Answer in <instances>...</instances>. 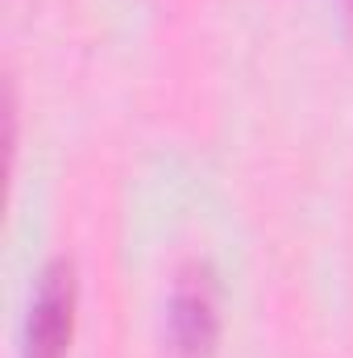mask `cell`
<instances>
[{"mask_svg": "<svg viewBox=\"0 0 353 358\" xmlns=\"http://www.w3.org/2000/svg\"><path fill=\"white\" fill-rule=\"evenodd\" d=\"M75 313H80L75 267L67 259H54L38 275L29 317H25L21 358H67L71 342H75Z\"/></svg>", "mask_w": 353, "mask_h": 358, "instance_id": "cell-1", "label": "cell"}, {"mask_svg": "<svg viewBox=\"0 0 353 358\" xmlns=\"http://www.w3.org/2000/svg\"><path fill=\"white\" fill-rule=\"evenodd\" d=\"M171 346L183 358H208L220 338V313H216V283L204 267H191L179 275L171 296Z\"/></svg>", "mask_w": 353, "mask_h": 358, "instance_id": "cell-2", "label": "cell"}, {"mask_svg": "<svg viewBox=\"0 0 353 358\" xmlns=\"http://www.w3.org/2000/svg\"><path fill=\"white\" fill-rule=\"evenodd\" d=\"M341 4H345V17L353 21V0H341Z\"/></svg>", "mask_w": 353, "mask_h": 358, "instance_id": "cell-3", "label": "cell"}]
</instances>
